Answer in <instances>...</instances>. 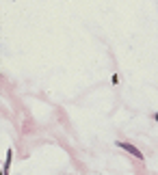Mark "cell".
Listing matches in <instances>:
<instances>
[{
    "mask_svg": "<svg viewBox=\"0 0 158 175\" xmlns=\"http://www.w3.org/2000/svg\"><path fill=\"white\" fill-rule=\"evenodd\" d=\"M117 145H119L121 149H126V152H130L134 158H143V154H141V152H139V149L134 147V145H130V143H117Z\"/></svg>",
    "mask_w": 158,
    "mask_h": 175,
    "instance_id": "1",
    "label": "cell"
}]
</instances>
